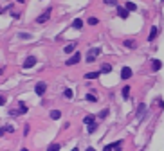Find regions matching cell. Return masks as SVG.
I'll list each match as a JSON object with an SVG mask.
<instances>
[{
    "instance_id": "ffe728a7",
    "label": "cell",
    "mask_w": 164,
    "mask_h": 151,
    "mask_svg": "<svg viewBox=\"0 0 164 151\" xmlns=\"http://www.w3.org/2000/svg\"><path fill=\"white\" fill-rule=\"evenodd\" d=\"M85 77L87 79H96L98 77V72H88V74H85Z\"/></svg>"
},
{
    "instance_id": "52a82bcc",
    "label": "cell",
    "mask_w": 164,
    "mask_h": 151,
    "mask_svg": "<svg viewBox=\"0 0 164 151\" xmlns=\"http://www.w3.org/2000/svg\"><path fill=\"white\" fill-rule=\"evenodd\" d=\"M144 113H146V104H141L137 110V119H144Z\"/></svg>"
},
{
    "instance_id": "836d02e7",
    "label": "cell",
    "mask_w": 164,
    "mask_h": 151,
    "mask_svg": "<svg viewBox=\"0 0 164 151\" xmlns=\"http://www.w3.org/2000/svg\"><path fill=\"white\" fill-rule=\"evenodd\" d=\"M87 151H96V149H94V147H88V149H87Z\"/></svg>"
},
{
    "instance_id": "9a60e30c",
    "label": "cell",
    "mask_w": 164,
    "mask_h": 151,
    "mask_svg": "<svg viewBox=\"0 0 164 151\" xmlns=\"http://www.w3.org/2000/svg\"><path fill=\"white\" fill-rule=\"evenodd\" d=\"M135 9H137V6L133 2H126V11H135Z\"/></svg>"
},
{
    "instance_id": "30bf717a",
    "label": "cell",
    "mask_w": 164,
    "mask_h": 151,
    "mask_svg": "<svg viewBox=\"0 0 164 151\" xmlns=\"http://www.w3.org/2000/svg\"><path fill=\"white\" fill-rule=\"evenodd\" d=\"M74 49H76V43H69V45H65L63 51H65L67 54H70V52H74Z\"/></svg>"
},
{
    "instance_id": "d590c367",
    "label": "cell",
    "mask_w": 164,
    "mask_h": 151,
    "mask_svg": "<svg viewBox=\"0 0 164 151\" xmlns=\"http://www.w3.org/2000/svg\"><path fill=\"white\" fill-rule=\"evenodd\" d=\"M72 151H79V149H78V147H74V149H72Z\"/></svg>"
},
{
    "instance_id": "74e56055",
    "label": "cell",
    "mask_w": 164,
    "mask_h": 151,
    "mask_svg": "<svg viewBox=\"0 0 164 151\" xmlns=\"http://www.w3.org/2000/svg\"><path fill=\"white\" fill-rule=\"evenodd\" d=\"M0 74H2V70H0Z\"/></svg>"
},
{
    "instance_id": "8fae6325",
    "label": "cell",
    "mask_w": 164,
    "mask_h": 151,
    "mask_svg": "<svg viewBox=\"0 0 164 151\" xmlns=\"http://www.w3.org/2000/svg\"><path fill=\"white\" fill-rule=\"evenodd\" d=\"M160 67H162V63H160L159 59H153V61H152V70H159Z\"/></svg>"
},
{
    "instance_id": "1f68e13d",
    "label": "cell",
    "mask_w": 164,
    "mask_h": 151,
    "mask_svg": "<svg viewBox=\"0 0 164 151\" xmlns=\"http://www.w3.org/2000/svg\"><path fill=\"white\" fill-rule=\"evenodd\" d=\"M4 104H6V97L0 95V106H4Z\"/></svg>"
},
{
    "instance_id": "603a6c76",
    "label": "cell",
    "mask_w": 164,
    "mask_h": 151,
    "mask_svg": "<svg viewBox=\"0 0 164 151\" xmlns=\"http://www.w3.org/2000/svg\"><path fill=\"white\" fill-rule=\"evenodd\" d=\"M18 36H20L22 40H29V38H31V34H27V33H20Z\"/></svg>"
},
{
    "instance_id": "9c48e42d",
    "label": "cell",
    "mask_w": 164,
    "mask_h": 151,
    "mask_svg": "<svg viewBox=\"0 0 164 151\" xmlns=\"http://www.w3.org/2000/svg\"><path fill=\"white\" fill-rule=\"evenodd\" d=\"M157 34H159V29H157V27H152V33H150L148 40H150V41H153V40L157 38Z\"/></svg>"
},
{
    "instance_id": "7a4b0ae2",
    "label": "cell",
    "mask_w": 164,
    "mask_h": 151,
    "mask_svg": "<svg viewBox=\"0 0 164 151\" xmlns=\"http://www.w3.org/2000/svg\"><path fill=\"white\" fill-rule=\"evenodd\" d=\"M121 146H123V140H119V142H114V144H108V146H105V149H103V151H121Z\"/></svg>"
},
{
    "instance_id": "8d00e7d4",
    "label": "cell",
    "mask_w": 164,
    "mask_h": 151,
    "mask_svg": "<svg viewBox=\"0 0 164 151\" xmlns=\"http://www.w3.org/2000/svg\"><path fill=\"white\" fill-rule=\"evenodd\" d=\"M0 13H2V7H0Z\"/></svg>"
},
{
    "instance_id": "8992f818",
    "label": "cell",
    "mask_w": 164,
    "mask_h": 151,
    "mask_svg": "<svg viewBox=\"0 0 164 151\" xmlns=\"http://www.w3.org/2000/svg\"><path fill=\"white\" fill-rule=\"evenodd\" d=\"M34 65H36V58H27L26 61H23V69H31V67H34Z\"/></svg>"
},
{
    "instance_id": "4316f807",
    "label": "cell",
    "mask_w": 164,
    "mask_h": 151,
    "mask_svg": "<svg viewBox=\"0 0 164 151\" xmlns=\"http://www.w3.org/2000/svg\"><path fill=\"white\" fill-rule=\"evenodd\" d=\"M4 129H6V133H11V131H15V128H13V126H4Z\"/></svg>"
},
{
    "instance_id": "4fadbf2b",
    "label": "cell",
    "mask_w": 164,
    "mask_h": 151,
    "mask_svg": "<svg viewBox=\"0 0 164 151\" xmlns=\"http://www.w3.org/2000/svg\"><path fill=\"white\" fill-rule=\"evenodd\" d=\"M125 47H128V49H135V41H133V40H126V41H125Z\"/></svg>"
},
{
    "instance_id": "f1b7e54d",
    "label": "cell",
    "mask_w": 164,
    "mask_h": 151,
    "mask_svg": "<svg viewBox=\"0 0 164 151\" xmlns=\"http://www.w3.org/2000/svg\"><path fill=\"white\" fill-rule=\"evenodd\" d=\"M105 4H106V6H115L117 2H115V0H105Z\"/></svg>"
},
{
    "instance_id": "d6a6232c",
    "label": "cell",
    "mask_w": 164,
    "mask_h": 151,
    "mask_svg": "<svg viewBox=\"0 0 164 151\" xmlns=\"http://www.w3.org/2000/svg\"><path fill=\"white\" fill-rule=\"evenodd\" d=\"M20 151H29V149H27V147H22V149H20Z\"/></svg>"
},
{
    "instance_id": "5b68a950",
    "label": "cell",
    "mask_w": 164,
    "mask_h": 151,
    "mask_svg": "<svg viewBox=\"0 0 164 151\" xmlns=\"http://www.w3.org/2000/svg\"><path fill=\"white\" fill-rule=\"evenodd\" d=\"M45 90H47V85H45V83H38V85H36V88H34V92H36L38 95H43V94H45Z\"/></svg>"
},
{
    "instance_id": "4dcf8cb0",
    "label": "cell",
    "mask_w": 164,
    "mask_h": 151,
    "mask_svg": "<svg viewBox=\"0 0 164 151\" xmlns=\"http://www.w3.org/2000/svg\"><path fill=\"white\" fill-rule=\"evenodd\" d=\"M106 115H108V110H103V112L99 113V117H101V119H103V117H106Z\"/></svg>"
},
{
    "instance_id": "3957f363",
    "label": "cell",
    "mask_w": 164,
    "mask_h": 151,
    "mask_svg": "<svg viewBox=\"0 0 164 151\" xmlns=\"http://www.w3.org/2000/svg\"><path fill=\"white\" fill-rule=\"evenodd\" d=\"M79 59H81V54H79V52H74V56L70 58V59H67V61H65V65H76Z\"/></svg>"
},
{
    "instance_id": "f546056e",
    "label": "cell",
    "mask_w": 164,
    "mask_h": 151,
    "mask_svg": "<svg viewBox=\"0 0 164 151\" xmlns=\"http://www.w3.org/2000/svg\"><path fill=\"white\" fill-rule=\"evenodd\" d=\"M23 135H26V137L29 135V126H27V124H26V128H23Z\"/></svg>"
},
{
    "instance_id": "83f0119b",
    "label": "cell",
    "mask_w": 164,
    "mask_h": 151,
    "mask_svg": "<svg viewBox=\"0 0 164 151\" xmlns=\"http://www.w3.org/2000/svg\"><path fill=\"white\" fill-rule=\"evenodd\" d=\"M87 101H90V103H94V101H96V97H94L92 94H87Z\"/></svg>"
},
{
    "instance_id": "d4e9b609",
    "label": "cell",
    "mask_w": 164,
    "mask_h": 151,
    "mask_svg": "<svg viewBox=\"0 0 164 151\" xmlns=\"http://www.w3.org/2000/svg\"><path fill=\"white\" fill-rule=\"evenodd\" d=\"M88 25H98V18H88Z\"/></svg>"
},
{
    "instance_id": "7c38bea8",
    "label": "cell",
    "mask_w": 164,
    "mask_h": 151,
    "mask_svg": "<svg viewBox=\"0 0 164 151\" xmlns=\"http://www.w3.org/2000/svg\"><path fill=\"white\" fill-rule=\"evenodd\" d=\"M117 14H119L121 18H128V11L123 9V7H117Z\"/></svg>"
},
{
    "instance_id": "e575fe53",
    "label": "cell",
    "mask_w": 164,
    "mask_h": 151,
    "mask_svg": "<svg viewBox=\"0 0 164 151\" xmlns=\"http://www.w3.org/2000/svg\"><path fill=\"white\" fill-rule=\"evenodd\" d=\"M16 2H20V4H22V2H26V0H16Z\"/></svg>"
},
{
    "instance_id": "277c9868",
    "label": "cell",
    "mask_w": 164,
    "mask_h": 151,
    "mask_svg": "<svg viewBox=\"0 0 164 151\" xmlns=\"http://www.w3.org/2000/svg\"><path fill=\"white\" fill-rule=\"evenodd\" d=\"M49 14H51V9H47L45 13H42V14L36 18V22H38V24H43V22H47V20H49Z\"/></svg>"
},
{
    "instance_id": "d6986e66",
    "label": "cell",
    "mask_w": 164,
    "mask_h": 151,
    "mask_svg": "<svg viewBox=\"0 0 164 151\" xmlns=\"http://www.w3.org/2000/svg\"><path fill=\"white\" fill-rule=\"evenodd\" d=\"M20 113H27V106H26V103H22V101H20Z\"/></svg>"
},
{
    "instance_id": "44dd1931",
    "label": "cell",
    "mask_w": 164,
    "mask_h": 151,
    "mask_svg": "<svg viewBox=\"0 0 164 151\" xmlns=\"http://www.w3.org/2000/svg\"><path fill=\"white\" fill-rule=\"evenodd\" d=\"M128 95H130V86H123V97L126 99Z\"/></svg>"
},
{
    "instance_id": "2e32d148",
    "label": "cell",
    "mask_w": 164,
    "mask_h": 151,
    "mask_svg": "<svg viewBox=\"0 0 164 151\" xmlns=\"http://www.w3.org/2000/svg\"><path fill=\"white\" fill-rule=\"evenodd\" d=\"M83 122H85V124H94V115H87V117L83 119Z\"/></svg>"
},
{
    "instance_id": "ba28073f",
    "label": "cell",
    "mask_w": 164,
    "mask_h": 151,
    "mask_svg": "<svg viewBox=\"0 0 164 151\" xmlns=\"http://www.w3.org/2000/svg\"><path fill=\"white\" fill-rule=\"evenodd\" d=\"M121 77H123V79H128V77H132V69H130V67H125V69L121 70Z\"/></svg>"
},
{
    "instance_id": "ac0fdd59",
    "label": "cell",
    "mask_w": 164,
    "mask_h": 151,
    "mask_svg": "<svg viewBox=\"0 0 164 151\" xmlns=\"http://www.w3.org/2000/svg\"><path fill=\"white\" fill-rule=\"evenodd\" d=\"M74 27H76V29H81V27H83V22H81L79 18H76V20H74Z\"/></svg>"
},
{
    "instance_id": "5bb4252c",
    "label": "cell",
    "mask_w": 164,
    "mask_h": 151,
    "mask_svg": "<svg viewBox=\"0 0 164 151\" xmlns=\"http://www.w3.org/2000/svg\"><path fill=\"white\" fill-rule=\"evenodd\" d=\"M60 117H61V113H60L58 110H52V112H51V119H54V121H58Z\"/></svg>"
},
{
    "instance_id": "6da1fadb",
    "label": "cell",
    "mask_w": 164,
    "mask_h": 151,
    "mask_svg": "<svg viewBox=\"0 0 164 151\" xmlns=\"http://www.w3.org/2000/svg\"><path fill=\"white\" fill-rule=\"evenodd\" d=\"M101 54V49L99 47H94V49H90L88 52H87V61L88 63H92V61H96V58Z\"/></svg>"
},
{
    "instance_id": "484cf974",
    "label": "cell",
    "mask_w": 164,
    "mask_h": 151,
    "mask_svg": "<svg viewBox=\"0 0 164 151\" xmlns=\"http://www.w3.org/2000/svg\"><path fill=\"white\" fill-rule=\"evenodd\" d=\"M96 124H88V133H94V131H96Z\"/></svg>"
},
{
    "instance_id": "e0dca14e",
    "label": "cell",
    "mask_w": 164,
    "mask_h": 151,
    "mask_svg": "<svg viewBox=\"0 0 164 151\" xmlns=\"http://www.w3.org/2000/svg\"><path fill=\"white\" fill-rule=\"evenodd\" d=\"M60 149H61L60 144H52V146H49V149H47V151H60Z\"/></svg>"
},
{
    "instance_id": "7402d4cb",
    "label": "cell",
    "mask_w": 164,
    "mask_h": 151,
    "mask_svg": "<svg viewBox=\"0 0 164 151\" xmlns=\"http://www.w3.org/2000/svg\"><path fill=\"white\" fill-rule=\"evenodd\" d=\"M63 95H65L67 99H70V97H72V90H70V88H67V90L63 92Z\"/></svg>"
},
{
    "instance_id": "cb8c5ba5",
    "label": "cell",
    "mask_w": 164,
    "mask_h": 151,
    "mask_svg": "<svg viewBox=\"0 0 164 151\" xmlns=\"http://www.w3.org/2000/svg\"><path fill=\"white\" fill-rule=\"evenodd\" d=\"M110 70H112L110 65H103V67H101V72H110Z\"/></svg>"
}]
</instances>
